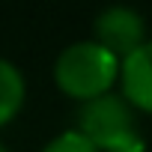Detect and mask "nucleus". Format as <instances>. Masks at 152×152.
Listing matches in <instances>:
<instances>
[{
  "mask_svg": "<svg viewBox=\"0 0 152 152\" xmlns=\"http://www.w3.org/2000/svg\"><path fill=\"white\" fill-rule=\"evenodd\" d=\"M119 66L122 60L110 54L104 45H99L96 39H81V42L66 45L57 54L54 81L66 96L84 104L113 90V84L119 81Z\"/></svg>",
  "mask_w": 152,
  "mask_h": 152,
  "instance_id": "nucleus-1",
  "label": "nucleus"
},
{
  "mask_svg": "<svg viewBox=\"0 0 152 152\" xmlns=\"http://www.w3.org/2000/svg\"><path fill=\"white\" fill-rule=\"evenodd\" d=\"M75 128L87 134L99 152H146L134 107L122 99V93H107L93 102H84Z\"/></svg>",
  "mask_w": 152,
  "mask_h": 152,
  "instance_id": "nucleus-2",
  "label": "nucleus"
},
{
  "mask_svg": "<svg viewBox=\"0 0 152 152\" xmlns=\"http://www.w3.org/2000/svg\"><path fill=\"white\" fill-rule=\"evenodd\" d=\"M96 42L104 45L110 54L125 60L146 42V21L131 6H107L96 15Z\"/></svg>",
  "mask_w": 152,
  "mask_h": 152,
  "instance_id": "nucleus-3",
  "label": "nucleus"
},
{
  "mask_svg": "<svg viewBox=\"0 0 152 152\" xmlns=\"http://www.w3.org/2000/svg\"><path fill=\"white\" fill-rule=\"evenodd\" d=\"M119 87H122V99L131 107L152 113V39H146L134 54L122 60Z\"/></svg>",
  "mask_w": 152,
  "mask_h": 152,
  "instance_id": "nucleus-4",
  "label": "nucleus"
},
{
  "mask_svg": "<svg viewBox=\"0 0 152 152\" xmlns=\"http://www.w3.org/2000/svg\"><path fill=\"white\" fill-rule=\"evenodd\" d=\"M24 96H27V84L21 69L6 57H0V128L15 119V113L24 104Z\"/></svg>",
  "mask_w": 152,
  "mask_h": 152,
  "instance_id": "nucleus-5",
  "label": "nucleus"
},
{
  "mask_svg": "<svg viewBox=\"0 0 152 152\" xmlns=\"http://www.w3.org/2000/svg\"><path fill=\"white\" fill-rule=\"evenodd\" d=\"M42 152H99V149H96V146L90 143V137L81 134L78 128H66V131L54 134V137L42 146Z\"/></svg>",
  "mask_w": 152,
  "mask_h": 152,
  "instance_id": "nucleus-6",
  "label": "nucleus"
},
{
  "mask_svg": "<svg viewBox=\"0 0 152 152\" xmlns=\"http://www.w3.org/2000/svg\"><path fill=\"white\" fill-rule=\"evenodd\" d=\"M0 152H9V149H6V146H3V143H0Z\"/></svg>",
  "mask_w": 152,
  "mask_h": 152,
  "instance_id": "nucleus-7",
  "label": "nucleus"
}]
</instances>
